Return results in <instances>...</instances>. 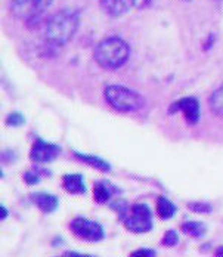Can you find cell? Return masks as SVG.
<instances>
[{"label":"cell","instance_id":"cell-25","mask_svg":"<svg viewBox=\"0 0 223 257\" xmlns=\"http://www.w3.org/2000/svg\"><path fill=\"white\" fill-rule=\"evenodd\" d=\"M214 256L216 257H223V245H220L216 251H214Z\"/></svg>","mask_w":223,"mask_h":257},{"label":"cell","instance_id":"cell-19","mask_svg":"<svg viewBox=\"0 0 223 257\" xmlns=\"http://www.w3.org/2000/svg\"><path fill=\"white\" fill-rule=\"evenodd\" d=\"M188 207L195 211V213H211V206L208 203H202V201H195V203H189Z\"/></svg>","mask_w":223,"mask_h":257},{"label":"cell","instance_id":"cell-16","mask_svg":"<svg viewBox=\"0 0 223 257\" xmlns=\"http://www.w3.org/2000/svg\"><path fill=\"white\" fill-rule=\"evenodd\" d=\"M205 231H207V226L202 222H185L182 225V232H185L186 235H189L192 238L204 236Z\"/></svg>","mask_w":223,"mask_h":257},{"label":"cell","instance_id":"cell-5","mask_svg":"<svg viewBox=\"0 0 223 257\" xmlns=\"http://www.w3.org/2000/svg\"><path fill=\"white\" fill-rule=\"evenodd\" d=\"M126 229L133 233H145L152 229V211L147 204L136 203L130 207L123 220Z\"/></svg>","mask_w":223,"mask_h":257},{"label":"cell","instance_id":"cell-21","mask_svg":"<svg viewBox=\"0 0 223 257\" xmlns=\"http://www.w3.org/2000/svg\"><path fill=\"white\" fill-rule=\"evenodd\" d=\"M157 253L151 248H139L133 253H130V257H155Z\"/></svg>","mask_w":223,"mask_h":257},{"label":"cell","instance_id":"cell-3","mask_svg":"<svg viewBox=\"0 0 223 257\" xmlns=\"http://www.w3.org/2000/svg\"><path fill=\"white\" fill-rule=\"evenodd\" d=\"M103 98L108 105L120 112H133L144 106V98L136 92L126 86L111 84L103 89Z\"/></svg>","mask_w":223,"mask_h":257},{"label":"cell","instance_id":"cell-22","mask_svg":"<svg viewBox=\"0 0 223 257\" xmlns=\"http://www.w3.org/2000/svg\"><path fill=\"white\" fill-rule=\"evenodd\" d=\"M214 42H216V36H214L213 33H210L208 37H207V40L204 42V48H202V49H204V51H210V49L214 46Z\"/></svg>","mask_w":223,"mask_h":257},{"label":"cell","instance_id":"cell-1","mask_svg":"<svg viewBox=\"0 0 223 257\" xmlns=\"http://www.w3.org/2000/svg\"><path fill=\"white\" fill-rule=\"evenodd\" d=\"M80 27V12L74 9H62L53 14L46 23V42L53 46H65L70 43Z\"/></svg>","mask_w":223,"mask_h":257},{"label":"cell","instance_id":"cell-15","mask_svg":"<svg viewBox=\"0 0 223 257\" xmlns=\"http://www.w3.org/2000/svg\"><path fill=\"white\" fill-rule=\"evenodd\" d=\"M208 105H210V109L214 115L217 117H222L223 118V84L219 86L210 96L208 99Z\"/></svg>","mask_w":223,"mask_h":257},{"label":"cell","instance_id":"cell-8","mask_svg":"<svg viewBox=\"0 0 223 257\" xmlns=\"http://www.w3.org/2000/svg\"><path fill=\"white\" fill-rule=\"evenodd\" d=\"M61 153V148L58 145H53L49 142H45L43 139H37L33 144L30 158L34 163H49L53 161Z\"/></svg>","mask_w":223,"mask_h":257},{"label":"cell","instance_id":"cell-13","mask_svg":"<svg viewBox=\"0 0 223 257\" xmlns=\"http://www.w3.org/2000/svg\"><path fill=\"white\" fill-rule=\"evenodd\" d=\"M75 157H77L80 161H83V163L89 164V166H90V167H93V169H98V170L103 172V173L111 172V166H109V163H108V161H105V160H102V158H99V157L81 154V153H75Z\"/></svg>","mask_w":223,"mask_h":257},{"label":"cell","instance_id":"cell-2","mask_svg":"<svg viewBox=\"0 0 223 257\" xmlns=\"http://www.w3.org/2000/svg\"><path fill=\"white\" fill-rule=\"evenodd\" d=\"M129 56H130V46L124 39L119 36H109L102 39L93 51V58L96 64L105 70L122 68L129 61Z\"/></svg>","mask_w":223,"mask_h":257},{"label":"cell","instance_id":"cell-6","mask_svg":"<svg viewBox=\"0 0 223 257\" xmlns=\"http://www.w3.org/2000/svg\"><path fill=\"white\" fill-rule=\"evenodd\" d=\"M70 229L77 238L83 241H89V242H99L105 238V231L102 225L95 220H89L86 217L73 219L70 222Z\"/></svg>","mask_w":223,"mask_h":257},{"label":"cell","instance_id":"cell-18","mask_svg":"<svg viewBox=\"0 0 223 257\" xmlns=\"http://www.w3.org/2000/svg\"><path fill=\"white\" fill-rule=\"evenodd\" d=\"M25 123V118L23 114H20V112H12V114H9L8 115V118H6V124L8 126H14V127H18V126H23Z\"/></svg>","mask_w":223,"mask_h":257},{"label":"cell","instance_id":"cell-11","mask_svg":"<svg viewBox=\"0 0 223 257\" xmlns=\"http://www.w3.org/2000/svg\"><path fill=\"white\" fill-rule=\"evenodd\" d=\"M62 186L68 194L73 195H81L86 192V185L84 179L80 173H70L62 178Z\"/></svg>","mask_w":223,"mask_h":257},{"label":"cell","instance_id":"cell-14","mask_svg":"<svg viewBox=\"0 0 223 257\" xmlns=\"http://www.w3.org/2000/svg\"><path fill=\"white\" fill-rule=\"evenodd\" d=\"M113 197V189L109 188V185L106 182H96L93 186V198L96 203L99 204H105L111 200Z\"/></svg>","mask_w":223,"mask_h":257},{"label":"cell","instance_id":"cell-23","mask_svg":"<svg viewBox=\"0 0 223 257\" xmlns=\"http://www.w3.org/2000/svg\"><path fill=\"white\" fill-rule=\"evenodd\" d=\"M64 257H93V256H90V254H81V253H77V251H68V253H65V256Z\"/></svg>","mask_w":223,"mask_h":257},{"label":"cell","instance_id":"cell-26","mask_svg":"<svg viewBox=\"0 0 223 257\" xmlns=\"http://www.w3.org/2000/svg\"><path fill=\"white\" fill-rule=\"evenodd\" d=\"M185 2H192V0H185Z\"/></svg>","mask_w":223,"mask_h":257},{"label":"cell","instance_id":"cell-10","mask_svg":"<svg viewBox=\"0 0 223 257\" xmlns=\"http://www.w3.org/2000/svg\"><path fill=\"white\" fill-rule=\"evenodd\" d=\"M30 200L33 201V204L39 207L40 211H43L46 214L53 213L59 206L58 198L52 194H48V192H33L30 195Z\"/></svg>","mask_w":223,"mask_h":257},{"label":"cell","instance_id":"cell-4","mask_svg":"<svg viewBox=\"0 0 223 257\" xmlns=\"http://www.w3.org/2000/svg\"><path fill=\"white\" fill-rule=\"evenodd\" d=\"M53 0H12V14L27 24L39 21L52 6Z\"/></svg>","mask_w":223,"mask_h":257},{"label":"cell","instance_id":"cell-7","mask_svg":"<svg viewBox=\"0 0 223 257\" xmlns=\"http://www.w3.org/2000/svg\"><path fill=\"white\" fill-rule=\"evenodd\" d=\"M169 112H182L185 120L189 124H197L199 121V102L197 98L188 96V98H182L179 101H176L170 105Z\"/></svg>","mask_w":223,"mask_h":257},{"label":"cell","instance_id":"cell-12","mask_svg":"<svg viewBox=\"0 0 223 257\" xmlns=\"http://www.w3.org/2000/svg\"><path fill=\"white\" fill-rule=\"evenodd\" d=\"M176 211H177V208L169 198H166V197H158L157 198V214H158L160 219L169 220L176 214Z\"/></svg>","mask_w":223,"mask_h":257},{"label":"cell","instance_id":"cell-9","mask_svg":"<svg viewBox=\"0 0 223 257\" xmlns=\"http://www.w3.org/2000/svg\"><path fill=\"white\" fill-rule=\"evenodd\" d=\"M136 0H99L100 9L113 17V18H120L126 15L132 8H135Z\"/></svg>","mask_w":223,"mask_h":257},{"label":"cell","instance_id":"cell-24","mask_svg":"<svg viewBox=\"0 0 223 257\" xmlns=\"http://www.w3.org/2000/svg\"><path fill=\"white\" fill-rule=\"evenodd\" d=\"M6 217H8V208H6L5 206H2L0 207V219H2V220H5Z\"/></svg>","mask_w":223,"mask_h":257},{"label":"cell","instance_id":"cell-17","mask_svg":"<svg viewBox=\"0 0 223 257\" xmlns=\"http://www.w3.org/2000/svg\"><path fill=\"white\" fill-rule=\"evenodd\" d=\"M177 242H179V235L173 229L166 232L163 239H161V244L166 245V247H174V245H177Z\"/></svg>","mask_w":223,"mask_h":257},{"label":"cell","instance_id":"cell-20","mask_svg":"<svg viewBox=\"0 0 223 257\" xmlns=\"http://www.w3.org/2000/svg\"><path fill=\"white\" fill-rule=\"evenodd\" d=\"M24 182L28 185H37L40 182V175L37 172H27L24 173Z\"/></svg>","mask_w":223,"mask_h":257}]
</instances>
